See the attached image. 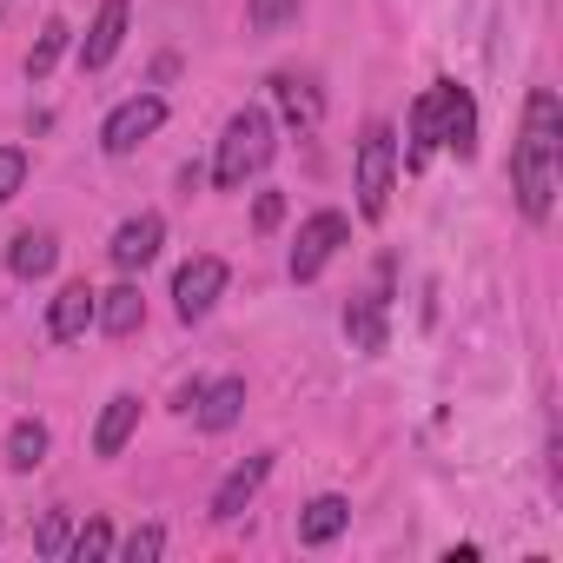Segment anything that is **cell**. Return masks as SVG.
<instances>
[{
  "mask_svg": "<svg viewBox=\"0 0 563 563\" xmlns=\"http://www.w3.org/2000/svg\"><path fill=\"white\" fill-rule=\"evenodd\" d=\"M21 186H27V153L21 146H0V206L21 199Z\"/></svg>",
  "mask_w": 563,
  "mask_h": 563,
  "instance_id": "obj_24",
  "label": "cell"
},
{
  "mask_svg": "<svg viewBox=\"0 0 563 563\" xmlns=\"http://www.w3.org/2000/svg\"><path fill=\"white\" fill-rule=\"evenodd\" d=\"M272 477V451H258V457H245L239 471H225V484L212 490V523H232L252 497H258V484Z\"/></svg>",
  "mask_w": 563,
  "mask_h": 563,
  "instance_id": "obj_11",
  "label": "cell"
},
{
  "mask_svg": "<svg viewBox=\"0 0 563 563\" xmlns=\"http://www.w3.org/2000/svg\"><path fill=\"white\" fill-rule=\"evenodd\" d=\"M272 153H278V126H272V113H265V107H239V113L225 120V133H219L212 186L239 192L252 173H265V159H272Z\"/></svg>",
  "mask_w": 563,
  "mask_h": 563,
  "instance_id": "obj_2",
  "label": "cell"
},
{
  "mask_svg": "<svg viewBox=\"0 0 563 563\" xmlns=\"http://www.w3.org/2000/svg\"><path fill=\"white\" fill-rule=\"evenodd\" d=\"M159 245H166V219H159V212H133V219L113 232V245H107V252H113V265H120V272H140V265H153V258H159Z\"/></svg>",
  "mask_w": 563,
  "mask_h": 563,
  "instance_id": "obj_9",
  "label": "cell"
},
{
  "mask_svg": "<svg viewBox=\"0 0 563 563\" xmlns=\"http://www.w3.org/2000/svg\"><path fill=\"white\" fill-rule=\"evenodd\" d=\"M556 179H563V107H556L550 87H537L523 100V126H517V146H510V186H517V206H523L530 225L550 219Z\"/></svg>",
  "mask_w": 563,
  "mask_h": 563,
  "instance_id": "obj_1",
  "label": "cell"
},
{
  "mask_svg": "<svg viewBox=\"0 0 563 563\" xmlns=\"http://www.w3.org/2000/svg\"><path fill=\"white\" fill-rule=\"evenodd\" d=\"M345 523H352V504H345L339 490H325V497H312V504L299 510V543H306V550H319V543L345 537Z\"/></svg>",
  "mask_w": 563,
  "mask_h": 563,
  "instance_id": "obj_17",
  "label": "cell"
},
{
  "mask_svg": "<svg viewBox=\"0 0 563 563\" xmlns=\"http://www.w3.org/2000/svg\"><path fill=\"white\" fill-rule=\"evenodd\" d=\"M431 107H438V146H451L457 159H471L477 153V100H471V87L438 80L431 87Z\"/></svg>",
  "mask_w": 563,
  "mask_h": 563,
  "instance_id": "obj_7",
  "label": "cell"
},
{
  "mask_svg": "<svg viewBox=\"0 0 563 563\" xmlns=\"http://www.w3.org/2000/svg\"><path fill=\"white\" fill-rule=\"evenodd\" d=\"M133 431H140V398H133V391L107 398V411H100V424H93V457H120Z\"/></svg>",
  "mask_w": 563,
  "mask_h": 563,
  "instance_id": "obj_16",
  "label": "cell"
},
{
  "mask_svg": "<svg viewBox=\"0 0 563 563\" xmlns=\"http://www.w3.org/2000/svg\"><path fill=\"white\" fill-rule=\"evenodd\" d=\"M159 550H166V530H159V523H146V530H133V537H126L113 556H126V563H153Z\"/></svg>",
  "mask_w": 563,
  "mask_h": 563,
  "instance_id": "obj_26",
  "label": "cell"
},
{
  "mask_svg": "<svg viewBox=\"0 0 563 563\" xmlns=\"http://www.w3.org/2000/svg\"><path fill=\"white\" fill-rule=\"evenodd\" d=\"M113 550H120V543H113V523H107V517H93V523H80V530L67 537V556H74V563H107Z\"/></svg>",
  "mask_w": 563,
  "mask_h": 563,
  "instance_id": "obj_21",
  "label": "cell"
},
{
  "mask_svg": "<svg viewBox=\"0 0 563 563\" xmlns=\"http://www.w3.org/2000/svg\"><path fill=\"white\" fill-rule=\"evenodd\" d=\"M239 411H245V378H212V385H199L192 424H199V431H232Z\"/></svg>",
  "mask_w": 563,
  "mask_h": 563,
  "instance_id": "obj_13",
  "label": "cell"
},
{
  "mask_svg": "<svg viewBox=\"0 0 563 563\" xmlns=\"http://www.w3.org/2000/svg\"><path fill=\"white\" fill-rule=\"evenodd\" d=\"M67 54V21L54 14L47 27H41V41H34V54H27V80H47L54 74V60Z\"/></svg>",
  "mask_w": 563,
  "mask_h": 563,
  "instance_id": "obj_22",
  "label": "cell"
},
{
  "mask_svg": "<svg viewBox=\"0 0 563 563\" xmlns=\"http://www.w3.org/2000/svg\"><path fill=\"white\" fill-rule=\"evenodd\" d=\"M278 219H286V199H278V192H258V206H252V225H258V232H272Z\"/></svg>",
  "mask_w": 563,
  "mask_h": 563,
  "instance_id": "obj_27",
  "label": "cell"
},
{
  "mask_svg": "<svg viewBox=\"0 0 563 563\" xmlns=\"http://www.w3.org/2000/svg\"><path fill=\"white\" fill-rule=\"evenodd\" d=\"M159 126H166V100H159V93H133V100H120V107L107 113L100 146H107L113 159H126V153H140Z\"/></svg>",
  "mask_w": 563,
  "mask_h": 563,
  "instance_id": "obj_4",
  "label": "cell"
},
{
  "mask_svg": "<svg viewBox=\"0 0 563 563\" xmlns=\"http://www.w3.org/2000/svg\"><path fill=\"white\" fill-rule=\"evenodd\" d=\"M126 21H133V0H100L93 27L80 34V67H87V74H100V67L126 47Z\"/></svg>",
  "mask_w": 563,
  "mask_h": 563,
  "instance_id": "obj_8",
  "label": "cell"
},
{
  "mask_svg": "<svg viewBox=\"0 0 563 563\" xmlns=\"http://www.w3.org/2000/svg\"><path fill=\"white\" fill-rule=\"evenodd\" d=\"M93 325H100L107 339H133V332L146 325V299H140V286H113V292H100Z\"/></svg>",
  "mask_w": 563,
  "mask_h": 563,
  "instance_id": "obj_14",
  "label": "cell"
},
{
  "mask_svg": "<svg viewBox=\"0 0 563 563\" xmlns=\"http://www.w3.org/2000/svg\"><path fill=\"white\" fill-rule=\"evenodd\" d=\"M299 21V0H245V27L252 34H278Z\"/></svg>",
  "mask_w": 563,
  "mask_h": 563,
  "instance_id": "obj_23",
  "label": "cell"
},
{
  "mask_svg": "<svg viewBox=\"0 0 563 563\" xmlns=\"http://www.w3.org/2000/svg\"><path fill=\"white\" fill-rule=\"evenodd\" d=\"M219 292H225V258H212V252H199V258H186V265L173 272V312H179L186 325H199V319L219 306Z\"/></svg>",
  "mask_w": 563,
  "mask_h": 563,
  "instance_id": "obj_6",
  "label": "cell"
},
{
  "mask_svg": "<svg viewBox=\"0 0 563 563\" xmlns=\"http://www.w3.org/2000/svg\"><path fill=\"white\" fill-rule=\"evenodd\" d=\"M431 153H438V107H431V93H418V107H411V146H405V166L418 173Z\"/></svg>",
  "mask_w": 563,
  "mask_h": 563,
  "instance_id": "obj_20",
  "label": "cell"
},
{
  "mask_svg": "<svg viewBox=\"0 0 563 563\" xmlns=\"http://www.w3.org/2000/svg\"><path fill=\"white\" fill-rule=\"evenodd\" d=\"M67 537H74V530H67V510H47L41 530H34V550H41V556H67Z\"/></svg>",
  "mask_w": 563,
  "mask_h": 563,
  "instance_id": "obj_25",
  "label": "cell"
},
{
  "mask_svg": "<svg viewBox=\"0 0 563 563\" xmlns=\"http://www.w3.org/2000/svg\"><path fill=\"white\" fill-rule=\"evenodd\" d=\"M93 306H100V292L87 286V278H74V286H60V292H54V306H47V332H54L60 345L87 339V325H93Z\"/></svg>",
  "mask_w": 563,
  "mask_h": 563,
  "instance_id": "obj_10",
  "label": "cell"
},
{
  "mask_svg": "<svg viewBox=\"0 0 563 563\" xmlns=\"http://www.w3.org/2000/svg\"><path fill=\"white\" fill-rule=\"evenodd\" d=\"M54 258H60V239H54V232H21V239L8 245L14 278H47V272H54Z\"/></svg>",
  "mask_w": 563,
  "mask_h": 563,
  "instance_id": "obj_18",
  "label": "cell"
},
{
  "mask_svg": "<svg viewBox=\"0 0 563 563\" xmlns=\"http://www.w3.org/2000/svg\"><path fill=\"white\" fill-rule=\"evenodd\" d=\"M352 166H358V212L365 219H385L391 212V186H398V133L385 120H372Z\"/></svg>",
  "mask_w": 563,
  "mask_h": 563,
  "instance_id": "obj_3",
  "label": "cell"
},
{
  "mask_svg": "<svg viewBox=\"0 0 563 563\" xmlns=\"http://www.w3.org/2000/svg\"><path fill=\"white\" fill-rule=\"evenodd\" d=\"M47 464V424L41 418H21L8 431V471H41Z\"/></svg>",
  "mask_w": 563,
  "mask_h": 563,
  "instance_id": "obj_19",
  "label": "cell"
},
{
  "mask_svg": "<svg viewBox=\"0 0 563 563\" xmlns=\"http://www.w3.org/2000/svg\"><path fill=\"white\" fill-rule=\"evenodd\" d=\"M352 239V219L345 212H312L306 225H299V239H292V258H286V272L299 278V286H306V278H319L325 265H332V252Z\"/></svg>",
  "mask_w": 563,
  "mask_h": 563,
  "instance_id": "obj_5",
  "label": "cell"
},
{
  "mask_svg": "<svg viewBox=\"0 0 563 563\" xmlns=\"http://www.w3.org/2000/svg\"><path fill=\"white\" fill-rule=\"evenodd\" d=\"M345 339H352L365 358L385 352V339H391V332H385V292H358V299L345 306Z\"/></svg>",
  "mask_w": 563,
  "mask_h": 563,
  "instance_id": "obj_15",
  "label": "cell"
},
{
  "mask_svg": "<svg viewBox=\"0 0 563 563\" xmlns=\"http://www.w3.org/2000/svg\"><path fill=\"white\" fill-rule=\"evenodd\" d=\"M272 100H278V113H286V126H292V133H319L325 100H319V87H312V80L278 74V80H272Z\"/></svg>",
  "mask_w": 563,
  "mask_h": 563,
  "instance_id": "obj_12",
  "label": "cell"
}]
</instances>
